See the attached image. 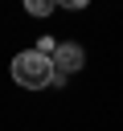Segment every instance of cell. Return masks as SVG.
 Listing matches in <instances>:
<instances>
[{
	"instance_id": "obj_1",
	"label": "cell",
	"mask_w": 123,
	"mask_h": 131,
	"mask_svg": "<svg viewBox=\"0 0 123 131\" xmlns=\"http://www.w3.org/2000/svg\"><path fill=\"white\" fill-rule=\"evenodd\" d=\"M12 78H16L25 90H45V86H53L57 70H53V57H45V53H37V49H25V53L12 57Z\"/></svg>"
},
{
	"instance_id": "obj_2",
	"label": "cell",
	"mask_w": 123,
	"mask_h": 131,
	"mask_svg": "<svg viewBox=\"0 0 123 131\" xmlns=\"http://www.w3.org/2000/svg\"><path fill=\"white\" fill-rule=\"evenodd\" d=\"M82 66H86V49H82L78 41L57 45V53H53V70H57V74H78Z\"/></svg>"
},
{
	"instance_id": "obj_3",
	"label": "cell",
	"mask_w": 123,
	"mask_h": 131,
	"mask_svg": "<svg viewBox=\"0 0 123 131\" xmlns=\"http://www.w3.org/2000/svg\"><path fill=\"white\" fill-rule=\"evenodd\" d=\"M53 8H57L53 0H25V12H29V16H49Z\"/></svg>"
}]
</instances>
